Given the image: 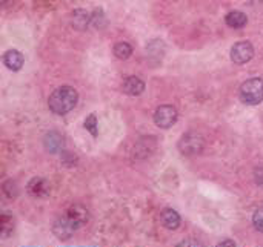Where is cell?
Returning a JSON list of instances; mask_svg holds the SVG:
<instances>
[{"label": "cell", "mask_w": 263, "mask_h": 247, "mask_svg": "<svg viewBox=\"0 0 263 247\" xmlns=\"http://www.w3.org/2000/svg\"><path fill=\"white\" fill-rule=\"evenodd\" d=\"M77 100H79V94L74 88L60 86L48 98V108L56 115H65L76 108Z\"/></svg>", "instance_id": "1"}, {"label": "cell", "mask_w": 263, "mask_h": 247, "mask_svg": "<svg viewBox=\"0 0 263 247\" xmlns=\"http://www.w3.org/2000/svg\"><path fill=\"white\" fill-rule=\"evenodd\" d=\"M240 100L246 105H258L263 102V79H249L240 86Z\"/></svg>", "instance_id": "2"}, {"label": "cell", "mask_w": 263, "mask_h": 247, "mask_svg": "<svg viewBox=\"0 0 263 247\" xmlns=\"http://www.w3.org/2000/svg\"><path fill=\"white\" fill-rule=\"evenodd\" d=\"M203 146H205V141H203V137L196 134V132H188L185 134L180 141H179V149L182 154L185 155H189V157H193V155H197L202 152L203 149Z\"/></svg>", "instance_id": "3"}, {"label": "cell", "mask_w": 263, "mask_h": 247, "mask_svg": "<svg viewBox=\"0 0 263 247\" xmlns=\"http://www.w3.org/2000/svg\"><path fill=\"white\" fill-rule=\"evenodd\" d=\"M80 227V224L74 218H71L68 213L62 218H57L53 224V233L59 239H69L74 235V232Z\"/></svg>", "instance_id": "4"}, {"label": "cell", "mask_w": 263, "mask_h": 247, "mask_svg": "<svg viewBox=\"0 0 263 247\" xmlns=\"http://www.w3.org/2000/svg\"><path fill=\"white\" fill-rule=\"evenodd\" d=\"M177 118H179V112L171 105L159 106L154 112V123L162 129H168L171 126H174Z\"/></svg>", "instance_id": "5"}, {"label": "cell", "mask_w": 263, "mask_h": 247, "mask_svg": "<svg viewBox=\"0 0 263 247\" xmlns=\"http://www.w3.org/2000/svg\"><path fill=\"white\" fill-rule=\"evenodd\" d=\"M254 57V48L249 42H238L231 48V60L235 65H245Z\"/></svg>", "instance_id": "6"}, {"label": "cell", "mask_w": 263, "mask_h": 247, "mask_svg": "<svg viewBox=\"0 0 263 247\" xmlns=\"http://www.w3.org/2000/svg\"><path fill=\"white\" fill-rule=\"evenodd\" d=\"M27 190L34 198H45V196H48V193H50V183L45 178L36 177L28 183Z\"/></svg>", "instance_id": "7"}, {"label": "cell", "mask_w": 263, "mask_h": 247, "mask_svg": "<svg viewBox=\"0 0 263 247\" xmlns=\"http://www.w3.org/2000/svg\"><path fill=\"white\" fill-rule=\"evenodd\" d=\"M43 144H45V147H46L48 152L57 154V152L63 151V147H65V138H63V135H60L59 132L53 131V132H48V134L45 135Z\"/></svg>", "instance_id": "8"}, {"label": "cell", "mask_w": 263, "mask_h": 247, "mask_svg": "<svg viewBox=\"0 0 263 247\" xmlns=\"http://www.w3.org/2000/svg\"><path fill=\"white\" fill-rule=\"evenodd\" d=\"M4 63L11 71H20L23 63H25V59H23L22 53L17 51V49H10L4 56Z\"/></svg>", "instance_id": "9"}, {"label": "cell", "mask_w": 263, "mask_h": 247, "mask_svg": "<svg viewBox=\"0 0 263 247\" xmlns=\"http://www.w3.org/2000/svg\"><path fill=\"white\" fill-rule=\"evenodd\" d=\"M122 91L128 95H140L145 91V82L139 77H126L122 83Z\"/></svg>", "instance_id": "10"}, {"label": "cell", "mask_w": 263, "mask_h": 247, "mask_svg": "<svg viewBox=\"0 0 263 247\" xmlns=\"http://www.w3.org/2000/svg\"><path fill=\"white\" fill-rule=\"evenodd\" d=\"M160 221H162L163 227L170 229V230H176L180 226V215L174 209H165L160 215Z\"/></svg>", "instance_id": "11"}, {"label": "cell", "mask_w": 263, "mask_h": 247, "mask_svg": "<svg viewBox=\"0 0 263 247\" xmlns=\"http://www.w3.org/2000/svg\"><path fill=\"white\" fill-rule=\"evenodd\" d=\"M91 22V14L85 10H76L71 14V25L76 30H86Z\"/></svg>", "instance_id": "12"}, {"label": "cell", "mask_w": 263, "mask_h": 247, "mask_svg": "<svg viewBox=\"0 0 263 247\" xmlns=\"http://www.w3.org/2000/svg\"><path fill=\"white\" fill-rule=\"evenodd\" d=\"M225 22H226L228 27L237 28V30H238V28H243V27H245L246 22H248V17H246V14H243L242 11H231V13L226 14Z\"/></svg>", "instance_id": "13"}, {"label": "cell", "mask_w": 263, "mask_h": 247, "mask_svg": "<svg viewBox=\"0 0 263 247\" xmlns=\"http://www.w3.org/2000/svg\"><path fill=\"white\" fill-rule=\"evenodd\" d=\"M66 213H68L71 218H74L80 226H83V224L86 223V221L89 219V212H88V209L83 207V206H80V204L71 206V207L68 209Z\"/></svg>", "instance_id": "14"}, {"label": "cell", "mask_w": 263, "mask_h": 247, "mask_svg": "<svg viewBox=\"0 0 263 247\" xmlns=\"http://www.w3.org/2000/svg\"><path fill=\"white\" fill-rule=\"evenodd\" d=\"M133 54V46L126 42H120V43H117L114 46V56L117 59H120V60H126L129 59Z\"/></svg>", "instance_id": "15"}, {"label": "cell", "mask_w": 263, "mask_h": 247, "mask_svg": "<svg viewBox=\"0 0 263 247\" xmlns=\"http://www.w3.org/2000/svg\"><path fill=\"white\" fill-rule=\"evenodd\" d=\"M13 229H14V221H13L11 216H8V215H2V216H0V232H2V235L5 238L10 236V233L13 232Z\"/></svg>", "instance_id": "16"}, {"label": "cell", "mask_w": 263, "mask_h": 247, "mask_svg": "<svg viewBox=\"0 0 263 247\" xmlns=\"http://www.w3.org/2000/svg\"><path fill=\"white\" fill-rule=\"evenodd\" d=\"M85 129L89 131L94 137H97L99 134V123H97V117H95L94 114L88 115L86 120H85Z\"/></svg>", "instance_id": "17"}, {"label": "cell", "mask_w": 263, "mask_h": 247, "mask_svg": "<svg viewBox=\"0 0 263 247\" xmlns=\"http://www.w3.org/2000/svg\"><path fill=\"white\" fill-rule=\"evenodd\" d=\"M252 224L258 232H263V206L258 207L252 215Z\"/></svg>", "instance_id": "18"}, {"label": "cell", "mask_w": 263, "mask_h": 247, "mask_svg": "<svg viewBox=\"0 0 263 247\" xmlns=\"http://www.w3.org/2000/svg\"><path fill=\"white\" fill-rule=\"evenodd\" d=\"M4 192L10 196V198H14V196H17V193H19V190H17V186H16V183L14 181H7L5 184H4Z\"/></svg>", "instance_id": "19"}, {"label": "cell", "mask_w": 263, "mask_h": 247, "mask_svg": "<svg viewBox=\"0 0 263 247\" xmlns=\"http://www.w3.org/2000/svg\"><path fill=\"white\" fill-rule=\"evenodd\" d=\"M254 181L258 186H263V167H258L254 170Z\"/></svg>", "instance_id": "20"}, {"label": "cell", "mask_w": 263, "mask_h": 247, "mask_svg": "<svg viewBox=\"0 0 263 247\" xmlns=\"http://www.w3.org/2000/svg\"><path fill=\"white\" fill-rule=\"evenodd\" d=\"M235 245V241H231V239H225V241H222L220 242V245Z\"/></svg>", "instance_id": "21"}, {"label": "cell", "mask_w": 263, "mask_h": 247, "mask_svg": "<svg viewBox=\"0 0 263 247\" xmlns=\"http://www.w3.org/2000/svg\"><path fill=\"white\" fill-rule=\"evenodd\" d=\"M180 244H183V245H188V244H194V245H197V244H200L199 241H182Z\"/></svg>", "instance_id": "22"}]
</instances>
